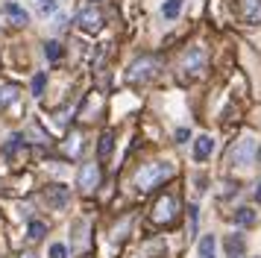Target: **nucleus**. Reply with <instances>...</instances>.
Listing matches in <instances>:
<instances>
[{"label": "nucleus", "instance_id": "15", "mask_svg": "<svg viewBox=\"0 0 261 258\" xmlns=\"http://www.w3.org/2000/svg\"><path fill=\"white\" fill-rule=\"evenodd\" d=\"M179 12H182V0H167L165 6H162V15H165L167 21L179 18Z\"/></svg>", "mask_w": 261, "mask_h": 258}, {"label": "nucleus", "instance_id": "20", "mask_svg": "<svg viewBox=\"0 0 261 258\" xmlns=\"http://www.w3.org/2000/svg\"><path fill=\"white\" fill-rule=\"evenodd\" d=\"M200 255H202V258L214 255V235H205V238L200 241Z\"/></svg>", "mask_w": 261, "mask_h": 258}, {"label": "nucleus", "instance_id": "16", "mask_svg": "<svg viewBox=\"0 0 261 258\" xmlns=\"http://www.w3.org/2000/svg\"><path fill=\"white\" fill-rule=\"evenodd\" d=\"M235 223L238 226H252V223H255V211L252 209H238L235 211Z\"/></svg>", "mask_w": 261, "mask_h": 258}, {"label": "nucleus", "instance_id": "25", "mask_svg": "<svg viewBox=\"0 0 261 258\" xmlns=\"http://www.w3.org/2000/svg\"><path fill=\"white\" fill-rule=\"evenodd\" d=\"M255 159H258V164H261V147H258V150H255Z\"/></svg>", "mask_w": 261, "mask_h": 258}, {"label": "nucleus", "instance_id": "23", "mask_svg": "<svg viewBox=\"0 0 261 258\" xmlns=\"http://www.w3.org/2000/svg\"><path fill=\"white\" fill-rule=\"evenodd\" d=\"M188 138H191V129H185V126H182V129H176V141H179V144H185Z\"/></svg>", "mask_w": 261, "mask_h": 258}, {"label": "nucleus", "instance_id": "26", "mask_svg": "<svg viewBox=\"0 0 261 258\" xmlns=\"http://www.w3.org/2000/svg\"><path fill=\"white\" fill-rule=\"evenodd\" d=\"M255 199H261V182H258V191H255Z\"/></svg>", "mask_w": 261, "mask_h": 258}, {"label": "nucleus", "instance_id": "4", "mask_svg": "<svg viewBox=\"0 0 261 258\" xmlns=\"http://www.w3.org/2000/svg\"><path fill=\"white\" fill-rule=\"evenodd\" d=\"M76 23H80V30L83 33H100V27H103V15L94 9V6H88L76 15Z\"/></svg>", "mask_w": 261, "mask_h": 258}, {"label": "nucleus", "instance_id": "28", "mask_svg": "<svg viewBox=\"0 0 261 258\" xmlns=\"http://www.w3.org/2000/svg\"><path fill=\"white\" fill-rule=\"evenodd\" d=\"M208 258H214V255H208Z\"/></svg>", "mask_w": 261, "mask_h": 258}, {"label": "nucleus", "instance_id": "27", "mask_svg": "<svg viewBox=\"0 0 261 258\" xmlns=\"http://www.w3.org/2000/svg\"><path fill=\"white\" fill-rule=\"evenodd\" d=\"M24 258H33V255H24Z\"/></svg>", "mask_w": 261, "mask_h": 258}, {"label": "nucleus", "instance_id": "14", "mask_svg": "<svg viewBox=\"0 0 261 258\" xmlns=\"http://www.w3.org/2000/svg\"><path fill=\"white\" fill-rule=\"evenodd\" d=\"M226 252H229V255H241V252H244V238H241V235H229V238H226Z\"/></svg>", "mask_w": 261, "mask_h": 258}, {"label": "nucleus", "instance_id": "22", "mask_svg": "<svg viewBox=\"0 0 261 258\" xmlns=\"http://www.w3.org/2000/svg\"><path fill=\"white\" fill-rule=\"evenodd\" d=\"M38 12H41V15H53V12H56V0H41V3H38Z\"/></svg>", "mask_w": 261, "mask_h": 258}, {"label": "nucleus", "instance_id": "10", "mask_svg": "<svg viewBox=\"0 0 261 258\" xmlns=\"http://www.w3.org/2000/svg\"><path fill=\"white\" fill-rule=\"evenodd\" d=\"M244 18L249 23H261V0H247L244 3Z\"/></svg>", "mask_w": 261, "mask_h": 258}, {"label": "nucleus", "instance_id": "12", "mask_svg": "<svg viewBox=\"0 0 261 258\" xmlns=\"http://www.w3.org/2000/svg\"><path fill=\"white\" fill-rule=\"evenodd\" d=\"M112 147H115V135L112 132H103L100 135V144H97V156L100 159H109L112 156Z\"/></svg>", "mask_w": 261, "mask_h": 258}, {"label": "nucleus", "instance_id": "21", "mask_svg": "<svg viewBox=\"0 0 261 258\" xmlns=\"http://www.w3.org/2000/svg\"><path fill=\"white\" fill-rule=\"evenodd\" d=\"M50 258H68V246L65 244H53L50 246Z\"/></svg>", "mask_w": 261, "mask_h": 258}, {"label": "nucleus", "instance_id": "19", "mask_svg": "<svg viewBox=\"0 0 261 258\" xmlns=\"http://www.w3.org/2000/svg\"><path fill=\"white\" fill-rule=\"evenodd\" d=\"M44 85H47V73L41 70V73H36V76H33V94H36V97H41V94H44Z\"/></svg>", "mask_w": 261, "mask_h": 258}, {"label": "nucleus", "instance_id": "24", "mask_svg": "<svg viewBox=\"0 0 261 258\" xmlns=\"http://www.w3.org/2000/svg\"><path fill=\"white\" fill-rule=\"evenodd\" d=\"M188 217H191V235H194L197 232V209H194V205L188 209Z\"/></svg>", "mask_w": 261, "mask_h": 258}, {"label": "nucleus", "instance_id": "2", "mask_svg": "<svg viewBox=\"0 0 261 258\" xmlns=\"http://www.w3.org/2000/svg\"><path fill=\"white\" fill-rule=\"evenodd\" d=\"M155 70H159V59L155 56H144L138 59L135 65L129 68V73H126V80L132 82V85H138V82H147L155 76Z\"/></svg>", "mask_w": 261, "mask_h": 258}, {"label": "nucleus", "instance_id": "5", "mask_svg": "<svg viewBox=\"0 0 261 258\" xmlns=\"http://www.w3.org/2000/svg\"><path fill=\"white\" fill-rule=\"evenodd\" d=\"M173 217H176V199L167 194V197H162L159 202H155L153 220L155 223H173Z\"/></svg>", "mask_w": 261, "mask_h": 258}, {"label": "nucleus", "instance_id": "8", "mask_svg": "<svg viewBox=\"0 0 261 258\" xmlns=\"http://www.w3.org/2000/svg\"><path fill=\"white\" fill-rule=\"evenodd\" d=\"M202 68H205V53L202 50H191L188 56H185V70H188L191 76H200Z\"/></svg>", "mask_w": 261, "mask_h": 258}, {"label": "nucleus", "instance_id": "7", "mask_svg": "<svg viewBox=\"0 0 261 258\" xmlns=\"http://www.w3.org/2000/svg\"><path fill=\"white\" fill-rule=\"evenodd\" d=\"M44 199H47L50 209H65V205H68V199H71V188H65V185H47Z\"/></svg>", "mask_w": 261, "mask_h": 258}, {"label": "nucleus", "instance_id": "13", "mask_svg": "<svg viewBox=\"0 0 261 258\" xmlns=\"http://www.w3.org/2000/svg\"><path fill=\"white\" fill-rule=\"evenodd\" d=\"M15 97H18V85H12V82H3V85H0V109H3V106H9Z\"/></svg>", "mask_w": 261, "mask_h": 258}, {"label": "nucleus", "instance_id": "11", "mask_svg": "<svg viewBox=\"0 0 261 258\" xmlns=\"http://www.w3.org/2000/svg\"><path fill=\"white\" fill-rule=\"evenodd\" d=\"M3 9H6V15H9V18H12L15 23H27V21H30V12L21 9V6H18V3H12V0H9V3H6Z\"/></svg>", "mask_w": 261, "mask_h": 258}, {"label": "nucleus", "instance_id": "9", "mask_svg": "<svg viewBox=\"0 0 261 258\" xmlns=\"http://www.w3.org/2000/svg\"><path fill=\"white\" fill-rule=\"evenodd\" d=\"M212 152H214V141L208 138V135H200V138L194 141V159H197V162H205Z\"/></svg>", "mask_w": 261, "mask_h": 258}, {"label": "nucleus", "instance_id": "3", "mask_svg": "<svg viewBox=\"0 0 261 258\" xmlns=\"http://www.w3.org/2000/svg\"><path fill=\"white\" fill-rule=\"evenodd\" d=\"M255 150H258V144L252 138H241L235 147H232V152H229V162L238 164V167H244V164H249L255 159Z\"/></svg>", "mask_w": 261, "mask_h": 258}, {"label": "nucleus", "instance_id": "6", "mask_svg": "<svg viewBox=\"0 0 261 258\" xmlns=\"http://www.w3.org/2000/svg\"><path fill=\"white\" fill-rule=\"evenodd\" d=\"M97 182H100V167L94 162H88L80 167V176H76V185L83 188V191H94Z\"/></svg>", "mask_w": 261, "mask_h": 258}, {"label": "nucleus", "instance_id": "1", "mask_svg": "<svg viewBox=\"0 0 261 258\" xmlns=\"http://www.w3.org/2000/svg\"><path fill=\"white\" fill-rule=\"evenodd\" d=\"M173 173V167L165 162H155V164H144L141 170H138V176H135V182H138V188L141 191H153L159 182H165L167 176Z\"/></svg>", "mask_w": 261, "mask_h": 258}, {"label": "nucleus", "instance_id": "29", "mask_svg": "<svg viewBox=\"0 0 261 258\" xmlns=\"http://www.w3.org/2000/svg\"><path fill=\"white\" fill-rule=\"evenodd\" d=\"M232 258H238V255H232Z\"/></svg>", "mask_w": 261, "mask_h": 258}, {"label": "nucleus", "instance_id": "18", "mask_svg": "<svg viewBox=\"0 0 261 258\" xmlns=\"http://www.w3.org/2000/svg\"><path fill=\"white\" fill-rule=\"evenodd\" d=\"M44 232H47V226H44L41 220H33L30 223V229H27V238H30V241H38Z\"/></svg>", "mask_w": 261, "mask_h": 258}, {"label": "nucleus", "instance_id": "17", "mask_svg": "<svg viewBox=\"0 0 261 258\" xmlns=\"http://www.w3.org/2000/svg\"><path fill=\"white\" fill-rule=\"evenodd\" d=\"M62 53H65V50H62L59 41H47V44H44V56H47L50 62H59Z\"/></svg>", "mask_w": 261, "mask_h": 258}, {"label": "nucleus", "instance_id": "30", "mask_svg": "<svg viewBox=\"0 0 261 258\" xmlns=\"http://www.w3.org/2000/svg\"><path fill=\"white\" fill-rule=\"evenodd\" d=\"M94 3H97V0H94Z\"/></svg>", "mask_w": 261, "mask_h": 258}]
</instances>
